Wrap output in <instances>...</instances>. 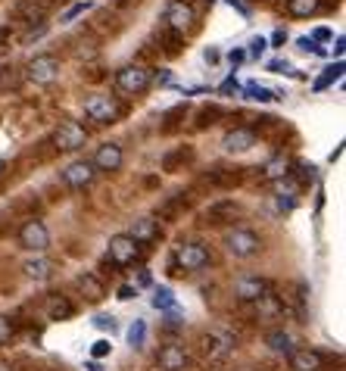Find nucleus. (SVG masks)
I'll return each mask as SVG.
<instances>
[{"label":"nucleus","instance_id":"1","mask_svg":"<svg viewBox=\"0 0 346 371\" xmlns=\"http://www.w3.org/2000/svg\"><path fill=\"white\" fill-rule=\"evenodd\" d=\"M153 85V72L147 66H125L115 72V88L119 94H128V97H137Z\"/></svg>","mask_w":346,"mask_h":371},{"label":"nucleus","instance_id":"2","mask_svg":"<svg viewBox=\"0 0 346 371\" xmlns=\"http://www.w3.org/2000/svg\"><path fill=\"white\" fill-rule=\"evenodd\" d=\"M206 262H209V250H206L200 240L178 243L175 253H172V265H175L178 271H200Z\"/></svg>","mask_w":346,"mask_h":371},{"label":"nucleus","instance_id":"3","mask_svg":"<svg viewBox=\"0 0 346 371\" xmlns=\"http://www.w3.org/2000/svg\"><path fill=\"white\" fill-rule=\"evenodd\" d=\"M259 247H262V240H259L253 231H246V228H231L228 234H224V250H228L234 259L256 256Z\"/></svg>","mask_w":346,"mask_h":371},{"label":"nucleus","instance_id":"4","mask_svg":"<svg viewBox=\"0 0 346 371\" xmlns=\"http://www.w3.org/2000/svg\"><path fill=\"white\" fill-rule=\"evenodd\" d=\"M25 75H28L32 85H54V81L60 78V60L50 56V54L34 56V60L25 66Z\"/></svg>","mask_w":346,"mask_h":371},{"label":"nucleus","instance_id":"5","mask_svg":"<svg viewBox=\"0 0 346 371\" xmlns=\"http://www.w3.org/2000/svg\"><path fill=\"white\" fill-rule=\"evenodd\" d=\"M163 19L175 34H184L194 28V7H190L187 0H169L163 10Z\"/></svg>","mask_w":346,"mask_h":371},{"label":"nucleus","instance_id":"6","mask_svg":"<svg viewBox=\"0 0 346 371\" xmlns=\"http://www.w3.org/2000/svg\"><path fill=\"white\" fill-rule=\"evenodd\" d=\"M19 243L25 247L28 253H44L50 247V231L44 222H38V218H28L25 225L19 228Z\"/></svg>","mask_w":346,"mask_h":371},{"label":"nucleus","instance_id":"7","mask_svg":"<svg viewBox=\"0 0 346 371\" xmlns=\"http://www.w3.org/2000/svg\"><path fill=\"white\" fill-rule=\"evenodd\" d=\"M84 141H88V131L78 125V122H62L54 135V147L62 150V153H72V150H82Z\"/></svg>","mask_w":346,"mask_h":371},{"label":"nucleus","instance_id":"8","mask_svg":"<svg viewBox=\"0 0 346 371\" xmlns=\"http://www.w3.org/2000/svg\"><path fill=\"white\" fill-rule=\"evenodd\" d=\"M84 115H88L91 122L106 125V122H113L115 115H119V103H115L113 97H106V94H94V97L84 100Z\"/></svg>","mask_w":346,"mask_h":371},{"label":"nucleus","instance_id":"9","mask_svg":"<svg viewBox=\"0 0 346 371\" xmlns=\"http://www.w3.org/2000/svg\"><path fill=\"white\" fill-rule=\"evenodd\" d=\"M94 178H97V169H94V162H91V159H75V162H69L66 169H62V181H66L69 188H75V190L88 188Z\"/></svg>","mask_w":346,"mask_h":371},{"label":"nucleus","instance_id":"10","mask_svg":"<svg viewBox=\"0 0 346 371\" xmlns=\"http://www.w3.org/2000/svg\"><path fill=\"white\" fill-rule=\"evenodd\" d=\"M203 352L209 362H224V359L234 352V337L224 331H209L203 337Z\"/></svg>","mask_w":346,"mask_h":371},{"label":"nucleus","instance_id":"11","mask_svg":"<svg viewBox=\"0 0 346 371\" xmlns=\"http://www.w3.org/2000/svg\"><path fill=\"white\" fill-rule=\"evenodd\" d=\"M141 253V243H135L128 234H115L109 237V262L115 265H131Z\"/></svg>","mask_w":346,"mask_h":371},{"label":"nucleus","instance_id":"12","mask_svg":"<svg viewBox=\"0 0 346 371\" xmlns=\"http://www.w3.org/2000/svg\"><path fill=\"white\" fill-rule=\"evenodd\" d=\"M122 159H125V153H122V147H119V144H100V147H97V153H94V169L97 172H119L122 169Z\"/></svg>","mask_w":346,"mask_h":371},{"label":"nucleus","instance_id":"13","mask_svg":"<svg viewBox=\"0 0 346 371\" xmlns=\"http://www.w3.org/2000/svg\"><path fill=\"white\" fill-rule=\"evenodd\" d=\"M262 293H268V284L256 275H244L238 284H234V297H238L240 303H256Z\"/></svg>","mask_w":346,"mask_h":371},{"label":"nucleus","instance_id":"14","mask_svg":"<svg viewBox=\"0 0 346 371\" xmlns=\"http://www.w3.org/2000/svg\"><path fill=\"white\" fill-rule=\"evenodd\" d=\"M222 147L228 150V153H246L250 147H256V135H253L250 128H234L222 137Z\"/></svg>","mask_w":346,"mask_h":371},{"label":"nucleus","instance_id":"15","mask_svg":"<svg viewBox=\"0 0 346 371\" xmlns=\"http://www.w3.org/2000/svg\"><path fill=\"white\" fill-rule=\"evenodd\" d=\"M159 368L163 371H184L187 368V352H184V346L178 344H169L159 350Z\"/></svg>","mask_w":346,"mask_h":371},{"label":"nucleus","instance_id":"16","mask_svg":"<svg viewBox=\"0 0 346 371\" xmlns=\"http://www.w3.org/2000/svg\"><path fill=\"white\" fill-rule=\"evenodd\" d=\"M325 359L315 350H293L290 352V371H321Z\"/></svg>","mask_w":346,"mask_h":371},{"label":"nucleus","instance_id":"17","mask_svg":"<svg viewBox=\"0 0 346 371\" xmlns=\"http://www.w3.org/2000/svg\"><path fill=\"white\" fill-rule=\"evenodd\" d=\"M159 234V222L157 218H137L135 225H131V240L135 243H153Z\"/></svg>","mask_w":346,"mask_h":371},{"label":"nucleus","instance_id":"18","mask_svg":"<svg viewBox=\"0 0 346 371\" xmlns=\"http://www.w3.org/2000/svg\"><path fill=\"white\" fill-rule=\"evenodd\" d=\"M22 271H25L32 281H47L50 271H54V262H50V259H44L41 253H38L34 259H28V262L22 265Z\"/></svg>","mask_w":346,"mask_h":371},{"label":"nucleus","instance_id":"19","mask_svg":"<svg viewBox=\"0 0 346 371\" xmlns=\"http://www.w3.org/2000/svg\"><path fill=\"white\" fill-rule=\"evenodd\" d=\"M47 315H50V322H66V318H72V315H75V306L69 303L66 297L54 293V297L47 300Z\"/></svg>","mask_w":346,"mask_h":371},{"label":"nucleus","instance_id":"20","mask_svg":"<svg viewBox=\"0 0 346 371\" xmlns=\"http://www.w3.org/2000/svg\"><path fill=\"white\" fill-rule=\"evenodd\" d=\"M321 10V0H287V13L293 19H309Z\"/></svg>","mask_w":346,"mask_h":371},{"label":"nucleus","instance_id":"21","mask_svg":"<svg viewBox=\"0 0 346 371\" xmlns=\"http://www.w3.org/2000/svg\"><path fill=\"white\" fill-rule=\"evenodd\" d=\"M75 284H78V291H82L84 297L91 300V303H97V300H103V297H106V291H103V284L97 281L94 275H82V278H78V281H75Z\"/></svg>","mask_w":346,"mask_h":371},{"label":"nucleus","instance_id":"22","mask_svg":"<svg viewBox=\"0 0 346 371\" xmlns=\"http://www.w3.org/2000/svg\"><path fill=\"white\" fill-rule=\"evenodd\" d=\"M290 175V159L287 156H275V159L265 162V178L268 181H278V178H287Z\"/></svg>","mask_w":346,"mask_h":371},{"label":"nucleus","instance_id":"23","mask_svg":"<svg viewBox=\"0 0 346 371\" xmlns=\"http://www.w3.org/2000/svg\"><path fill=\"white\" fill-rule=\"evenodd\" d=\"M16 13H19L22 19H28L32 25L34 22H44V7L34 3V0H19V3H16Z\"/></svg>","mask_w":346,"mask_h":371},{"label":"nucleus","instance_id":"24","mask_svg":"<svg viewBox=\"0 0 346 371\" xmlns=\"http://www.w3.org/2000/svg\"><path fill=\"white\" fill-rule=\"evenodd\" d=\"M265 344L272 346L275 352H287V356L293 352V340H290V334H284V331H268L265 334Z\"/></svg>","mask_w":346,"mask_h":371},{"label":"nucleus","instance_id":"25","mask_svg":"<svg viewBox=\"0 0 346 371\" xmlns=\"http://www.w3.org/2000/svg\"><path fill=\"white\" fill-rule=\"evenodd\" d=\"M259 303V315H281V312H284V306H281V300L275 297V293H262V297L256 300Z\"/></svg>","mask_w":346,"mask_h":371},{"label":"nucleus","instance_id":"26","mask_svg":"<svg viewBox=\"0 0 346 371\" xmlns=\"http://www.w3.org/2000/svg\"><path fill=\"white\" fill-rule=\"evenodd\" d=\"M153 306H157L159 312H175V297H172L169 287H157V291H153Z\"/></svg>","mask_w":346,"mask_h":371},{"label":"nucleus","instance_id":"27","mask_svg":"<svg viewBox=\"0 0 346 371\" xmlns=\"http://www.w3.org/2000/svg\"><path fill=\"white\" fill-rule=\"evenodd\" d=\"M143 340H147V322H141V318H135L128 328V344L135 346V350H141Z\"/></svg>","mask_w":346,"mask_h":371},{"label":"nucleus","instance_id":"28","mask_svg":"<svg viewBox=\"0 0 346 371\" xmlns=\"http://www.w3.org/2000/svg\"><path fill=\"white\" fill-rule=\"evenodd\" d=\"M340 75H343V63H334V66H327L325 69V75H321L319 81H315V91H325L331 81H337Z\"/></svg>","mask_w":346,"mask_h":371},{"label":"nucleus","instance_id":"29","mask_svg":"<svg viewBox=\"0 0 346 371\" xmlns=\"http://www.w3.org/2000/svg\"><path fill=\"white\" fill-rule=\"evenodd\" d=\"M244 94L250 97V100H256V103H272L275 100V94L268 88H262V85H246Z\"/></svg>","mask_w":346,"mask_h":371},{"label":"nucleus","instance_id":"30","mask_svg":"<svg viewBox=\"0 0 346 371\" xmlns=\"http://www.w3.org/2000/svg\"><path fill=\"white\" fill-rule=\"evenodd\" d=\"M297 190H299V184L293 181L290 175H287V178H278V181H275V196H297Z\"/></svg>","mask_w":346,"mask_h":371},{"label":"nucleus","instance_id":"31","mask_svg":"<svg viewBox=\"0 0 346 371\" xmlns=\"http://www.w3.org/2000/svg\"><path fill=\"white\" fill-rule=\"evenodd\" d=\"M91 10V0H82V3H75V7H69L66 13H62V22H72L75 16H82V13H88Z\"/></svg>","mask_w":346,"mask_h":371},{"label":"nucleus","instance_id":"32","mask_svg":"<svg viewBox=\"0 0 346 371\" xmlns=\"http://www.w3.org/2000/svg\"><path fill=\"white\" fill-rule=\"evenodd\" d=\"M10 337H13V322L7 315H0V344H7Z\"/></svg>","mask_w":346,"mask_h":371},{"label":"nucleus","instance_id":"33","mask_svg":"<svg viewBox=\"0 0 346 371\" xmlns=\"http://www.w3.org/2000/svg\"><path fill=\"white\" fill-rule=\"evenodd\" d=\"M91 352H94V359H103V356H109V352H113V344H109V340H97Z\"/></svg>","mask_w":346,"mask_h":371},{"label":"nucleus","instance_id":"34","mask_svg":"<svg viewBox=\"0 0 346 371\" xmlns=\"http://www.w3.org/2000/svg\"><path fill=\"white\" fill-rule=\"evenodd\" d=\"M293 203H297L293 196H275V210H278V212H290Z\"/></svg>","mask_w":346,"mask_h":371},{"label":"nucleus","instance_id":"35","mask_svg":"<svg viewBox=\"0 0 346 371\" xmlns=\"http://www.w3.org/2000/svg\"><path fill=\"white\" fill-rule=\"evenodd\" d=\"M265 47H268V41H265V38H253V41H250V54H253V56H262Z\"/></svg>","mask_w":346,"mask_h":371},{"label":"nucleus","instance_id":"36","mask_svg":"<svg viewBox=\"0 0 346 371\" xmlns=\"http://www.w3.org/2000/svg\"><path fill=\"white\" fill-rule=\"evenodd\" d=\"M94 324H97V328H103V331H106V328H109V331H113V315H97L94 318Z\"/></svg>","mask_w":346,"mask_h":371},{"label":"nucleus","instance_id":"37","mask_svg":"<svg viewBox=\"0 0 346 371\" xmlns=\"http://www.w3.org/2000/svg\"><path fill=\"white\" fill-rule=\"evenodd\" d=\"M137 293V287H131V284H125V287H119V300H131Z\"/></svg>","mask_w":346,"mask_h":371},{"label":"nucleus","instance_id":"38","mask_svg":"<svg viewBox=\"0 0 346 371\" xmlns=\"http://www.w3.org/2000/svg\"><path fill=\"white\" fill-rule=\"evenodd\" d=\"M297 44H299V50H312V54H319V47H315V44H312L309 38H299Z\"/></svg>","mask_w":346,"mask_h":371},{"label":"nucleus","instance_id":"39","mask_svg":"<svg viewBox=\"0 0 346 371\" xmlns=\"http://www.w3.org/2000/svg\"><path fill=\"white\" fill-rule=\"evenodd\" d=\"M284 41H287L284 28H278V32H275V34H272V44H275V47H281V44H284Z\"/></svg>","mask_w":346,"mask_h":371},{"label":"nucleus","instance_id":"40","mask_svg":"<svg viewBox=\"0 0 346 371\" xmlns=\"http://www.w3.org/2000/svg\"><path fill=\"white\" fill-rule=\"evenodd\" d=\"M224 3H228V7H234L240 16H246V7H244V3H240V0H224Z\"/></svg>","mask_w":346,"mask_h":371},{"label":"nucleus","instance_id":"41","mask_svg":"<svg viewBox=\"0 0 346 371\" xmlns=\"http://www.w3.org/2000/svg\"><path fill=\"white\" fill-rule=\"evenodd\" d=\"M268 69H272V72H287V69H290V66H287V63H281V60H275Z\"/></svg>","mask_w":346,"mask_h":371},{"label":"nucleus","instance_id":"42","mask_svg":"<svg viewBox=\"0 0 346 371\" xmlns=\"http://www.w3.org/2000/svg\"><path fill=\"white\" fill-rule=\"evenodd\" d=\"M228 56H231V63H240V60H244V54H240V50H231Z\"/></svg>","mask_w":346,"mask_h":371},{"label":"nucleus","instance_id":"43","mask_svg":"<svg viewBox=\"0 0 346 371\" xmlns=\"http://www.w3.org/2000/svg\"><path fill=\"white\" fill-rule=\"evenodd\" d=\"M0 371H13V368H10V362H0Z\"/></svg>","mask_w":346,"mask_h":371},{"label":"nucleus","instance_id":"44","mask_svg":"<svg viewBox=\"0 0 346 371\" xmlns=\"http://www.w3.org/2000/svg\"><path fill=\"white\" fill-rule=\"evenodd\" d=\"M88 371H100V368H97V365H88Z\"/></svg>","mask_w":346,"mask_h":371},{"label":"nucleus","instance_id":"45","mask_svg":"<svg viewBox=\"0 0 346 371\" xmlns=\"http://www.w3.org/2000/svg\"><path fill=\"white\" fill-rule=\"evenodd\" d=\"M0 175H3V159H0Z\"/></svg>","mask_w":346,"mask_h":371}]
</instances>
